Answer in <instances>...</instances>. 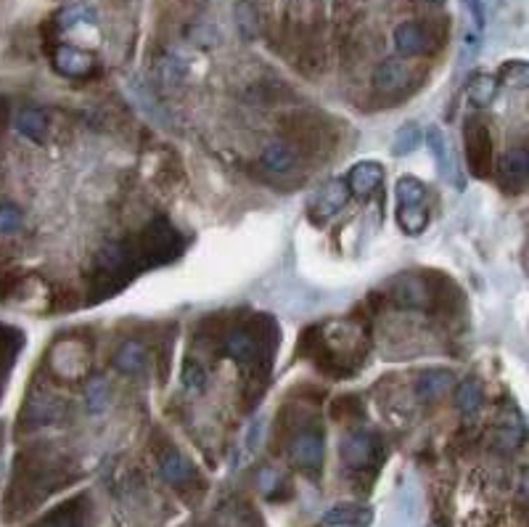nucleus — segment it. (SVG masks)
I'll use <instances>...</instances> for the list:
<instances>
[{"mask_svg":"<svg viewBox=\"0 0 529 527\" xmlns=\"http://www.w3.org/2000/svg\"><path fill=\"white\" fill-rule=\"evenodd\" d=\"M64 482L69 480L61 472L56 461L22 456L16 477H14V488H11V506H16V512H29L32 506H37L40 501L58 491Z\"/></svg>","mask_w":529,"mask_h":527,"instance_id":"1","label":"nucleus"},{"mask_svg":"<svg viewBox=\"0 0 529 527\" xmlns=\"http://www.w3.org/2000/svg\"><path fill=\"white\" fill-rule=\"evenodd\" d=\"M138 250L136 242H114L107 244L104 250L96 254L93 268H90V286L96 292L93 300L109 297L114 292H119L130 278L136 276L133 268H140Z\"/></svg>","mask_w":529,"mask_h":527,"instance_id":"2","label":"nucleus"},{"mask_svg":"<svg viewBox=\"0 0 529 527\" xmlns=\"http://www.w3.org/2000/svg\"><path fill=\"white\" fill-rule=\"evenodd\" d=\"M136 250L143 265H165L183 252V236L172 228V222L157 218L136 239Z\"/></svg>","mask_w":529,"mask_h":527,"instance_id":"3","label":"nucleus"},{"mask_svg":"<svg viewBox=\"0 0 529 527\" xmlns=\"http://www.w3.org/2000/svg\"><path fill=\"white\" fill-rule=\"evenodd\" d=\"M339 453H341V461L347 464V470H352V472L376 470L384 461V445L373 432H365V429L350 432L339 445Z\"/></svg>","mask_w":529,"mask_h":527,"instance_id":"4","label":"nucleus"},{"mask_svg":"<svg viewBox=\"0 0 529 527\" xmlns=\"http://www.w3.org/2000/svg\"><path fill=\"white\" fill-rule=\"evenodd\" d=\"M463 139H466V160L472 175L487 178L493 170V136L487 122L482 117H472L463 128Z\"/></svg>","mask_w":529,"mask_h":527,"instance_id":"5","label":"nucleus"},{"mask_svg":"<svg viewBox=\"0 0 529 527\" xmlns=\"http://www.w3.org/2000/svg\"><path fill=\"white\" fill-rule=\"evenodd\" d=\"M347 199H350L347 183L344 181H329L323 189H318L315 194L310 196L307 218L312 222H318V225H323V222H329L334 215H339L344 210Z\"/></svg>","mask_w":529,"mask_h":527,"instance_id":"6","label":"nucleus"},{"mask_svg":"<svg viewBox=\"0 0 529 527\" xmlns=\"http://www.w3.org/2000/svg\"><path fill=\"white\" fill-rule=\"evenodd\" d=\"M289 459L294 461V467H300L305 472L320 470V464H323V432L315 427L294 432V438L289 440Z\"/></svg>","mask_w":529,"mask_h":527,"instance_id":"7","label":"nucleus"},{"mask_svg":"<svg viewBox=\"0 0 529 527\" xmlns=\"http://www.w3.org/2000/svg\"><path fill=\"white\" fill-rule=\"evenodd\" d=\"M51 64H54V69H56L58 75H64V78H90L98 69L96 56L87 54L83 48H75V46H58V48H54Z\"/></svg>","mask_w":529,"mask_h":527,"instance_id":"8","label":"nucleus"},{"mask_svg":"<svg viewBox=\"0 0 529 527\" xmlns=\"http://www.w3.org/2000/svg\"><path fill=\"white\" fill-rule=\"evenodd\" d=\"M64 417V403L48 395V392H40V395H32L27 403V408L22 411V424L32 427H43V424H54Z\"/></svg>","mask_w":529,"mask_h":527,"instance_id":"9","label":"nucleus"},{"mask_svg":"<svg viewBox=\"0 0 529 527\" xmlns=\"http://www.w3.org/2000/svg\"><path fill=\"white\" fill-rule=\"evenodd\" d=\"M392 297L402 307H429L432 289L421 276H400L392 284Z\"/></svg>","mask_w":529,"mask_h":527,"instance_id":"10","label":"nucleus"},{"mask_svg":"<svg viewBox=\"0 0 529 527\" xmlns=\"http://www.w3.org/2000/svg\"><path fill=\"white\" fill-rule=\"evenodd\" d=\"M344 183H347L350 194H376L381 189V183H384V167L379 165V162H358V165L350 170V175H347Z\"/></svg>","mask_w":529,"mask_h":527,"instance_id":"11","label":"nucleus"},{"mask_svg":"<svg viewBox=\"0 0 529 527\" xmlns=\"http://www.w3.org/2000/svg\"><path fill=\"white\" fill-rule=\"evenodd\" d=\"M411 80V69L400 58H387L373 72V88L379 93H400Z\"/></svg>","mask_w":529,"mask_h":527,"instance_id":"12","label":"nucleus"},{"mask_svg":"<svg viewBox=\"0 0 529 527\" xmlns=\"http://www.w3.org/2000/svg\"><path fill=\"white\" fill-rule=\"evenodd\" d=\"M215 527H262V520L247 501L230 499L218 509Z\"/></svg>","mask_w":529,"mask_h":527,"instance_id":"13","label":"nucleus"},{"mask_svg":"<svg viewBox=\"0 0 529 527\" xmlns=\"http://www.w3.org/2000/svg\"><path fill=\"white\" fill-rule=\"evenodd\" d=\"M159 472H162V477L168 480L169 485H175V488H183V485L194 482L196 477L194 464H191L180 450H175V448H168V450L159 456Z\"/></svg>","mask_w":529,"mask_h":527,"instance_id":"14","label":"nucleus"},{"mask_svg":"<svg viewBox=\"0 0 529 527\" xmlns=\"http://www.w3.org/2000/svg\"><path fill=\"white\" fill-rule=\"evenodd\" d=\"M223 350L236 363H251L259 356V339L251 334V329H230L225 334Z\"/></svg>","mask_w":529,"mask_h":527,"instance_id":"15","label":"nucleus"},{"mask_svg":"<svg viewBox=\"0 0 529 527\" xmlns=\"http://www.w3.org/2000/svg\"><path fill=\"white\" fill-rule=\"evenodd\" d=\"M503 183L514 186V191H522L529 181V154L527 149H514L503 157L501 162Z\"/></svg>","mask_w":529,"mask_h":527,"instance_id":"16","label":"nucleus"},{"mask_svg":"<svg viewBox=\"0 0 529 527\" xmlns=\"http://www.w3.org/2000/svg\"><path fill=\"white\" fill-rule=\"evenodd\" d=\"M259 162H262L265 170H270V172H276V175H283V172L294 170V165H297V151H294V146L286 143V140H270V143L265 146Z\"/></svg>","mask_w":529,"mask_h":527,"instance_id":"17","label":"nucleus"},{"mask_svg":"<svg viewBox=\"0 0 529 527\" xmlns=\"http://www.w3.org/2000/svg\"><path fill=\"white\" fill-rule=\"evenodd\" d=\"M394 48L402 56H418L423 54L426 46V29L421 22H402L394 29Z\"/></svg>","mask_w":529,"mask_h":527,"instance_id":"18","label":"nucleus"},{"mask_svg":"<svg viewBox=\"0 0 529 527\" xmlns=\"http://www.w3.org/2000/svg\"><path fill=\"white\" fill-rule=\"evenodd\" d=\"M450 388H453V374H450V371H443V368L423 371L416 382L418 398H423V400H437V398H443Z\"/></svg>","mask_w":529,"mask_h":527,"instance_id":"19","label":"nucleus"},{"mask_svg":"<svg viewBox=\"0 0 529 527\" xmlns=\"http://www.w3.org/2000/svg\"><path fill=\"white\" fill-rule=\"evenodd\" d=\"M83 499L61 503L54 512H48L37 525L32 527H83V509H80Z\"/></svg>","mask_w":529,"mask_h":527,"instance_id":"20","label":"nucleus"},{"mask_svg":"<svg viewBox=\"0 0 529 527\" xmlns=\"http://www.w3.org/2000/svg\"><path fill=\"white\" fill-rule=\"evenodd\" d=\"M371 509L355 506V503H341L323 514V525H368L371 522Z\"/></svg>","mask_w":529,"mask_h":527,"instance_id":"21","label":"nucleus"},{"mask_svg":"<svg viewBox=\"0 0 529 527\" xmlns=\"http://www.w3.org/2000/svg\"><path fill=\"white\" fill-rule=\"evenodd\" d=\"M16 128H19L22 136H27L35 143H43L46 136H48V119H46L43 111L35 109V107H27V109H22L16 114Z\"/></svg>","mask_w":529,"mask_h":527,"instance_id":"22","label":"nucleus"},{"mask_svg":"<svg viewBox=\"0 0 529 527\" xmlns=\"http://www.w3.org/2000/svg\"><path fill=\"white\" fill-rule=\"evenodd\" d=\"M114 366L122 371V374H138L146 366V347L130 339V342H122L119 350L114 353Z\"/></svg>","mask_w":529,"mask_h":527,"instance_id":"23","label":"nucleus"},{"mask_svg":"<svg viewBox=\"0 0 529 527\" xmlns=\"http://www.w3.org/2000/svg\"><path fill=\"white\" fill-rule=\"evenodd\" d=\"M397 222L408 236H418L429 225V210L426 204H400L397 207Z\"/></svg>","mask_w":529,"mask_h":527,"instance_id":"24","label":"nucleus"},{"mask_svg":"<svg viewBox=\"0 0 529 527\" xmlns=\"http://www.w3.org/2000/svg\"><path fill=\"white\" fill-rule=\"evenodd\" d=\"M469 93V101L473 107H490L498 96V78H490V75H473V80L466 88Z\"/></svg>","mask_w":529,"mask_h":527,"instance_id":"25","label":"nucleus"},{"mask_svg":"<svg viewBox=\"0 0 529 527\" xmlns=\"http://www.w3.org/2000/svg\"><path fill=\"white\" fill-rule=\"evenodd\" d=\"M482 403H484V392L479 388V382L469 379V382L458 385V389H455V406H458L461 414L473 417L482 408Z\"/></svg>","mask_w":529,"mask_h":527,"instance_id":"26","label":"nucleus"},{"mask_svg":"<svg viewBox=\"0 0 529 527\" xmlns=\"http://www.w3.org/2000/svg\"><path fill=\"white\" fill-rule=\"evenodd\" d=\"M109 395H112V388L104 377H93L85 388V406L90 414H101L107 406H109Z\"/></svg>","mask_w":529,"mask_h":527,"instance_id":"27","label":"nucleus"},{"mask_svg":"<svg viewBox=\"0 0 529 527\" xmlns=\"http://www.w3.org/2000/svg\"><path fill=\"white\" fill-rule=\"evenodd\" d=\"M236 27L239 32L247 37V40H254L259 35V16H257V5L249 3V0H241L236 5Z\"/></svg>","mask_w":529,"mask_h":527,"instance_id":"28","label":"nucleus"},{"mask_svg":"<svg viewBox=\"0 0 529 527\" xmlns=\"http://www.w3.org/2000/svg\"><path fill=\"white\" fill-rule=\"evenodd\" d=\"M22 347V334L19 329L3 326L0 324V371H5L11 361L16 358V350Z\"/></svg>","mask_w":529,"mask_h":527,"instance_id":"29","label":"nucleus"},{"mask_svg":"<svg viewBox=\"0 0 529 527\" xmlns=\"http://www.w3.org/2000/svg\"><path fill=\"white\" fill-rule=\"evenodd\" d=\"M397 202L400 204H423L426 202L423 183L418 178H413V175H402L397 181Z\"/></svg>","mask_w":529,"mask_h":527,"instance_id":"30","label":"nucleus"},{"mask_svg":"<svg viewBox=\"0 0 529 527\" xmlns=\"http://www.w3.org/2000/svg\"><path fill=\"white\" fill-rule=\"evenodd\" d=\"M418 140H421V130H418V125L408 122V125H402V128L397 130L394 143H392V151H394L397 157H402V154H411V151H413V149L418 146Z\"/></svg>","mask_w":529,"mask_h":527,"instance_id":"31","label":"nucleus"},{"mask_svg":"<svg viewBox=\"0 0 529 527\" xmlns=\"http://www.w3.org/2000/svg\"><path fill=\"white\" fill-rule=\"evenodd\" d=\"M180 382H183V388L188 389V392H201V389L207 388V374H204L201 363H198V361H186V363H183V374H180Z\"/></svg>","mask_w":529,"mask_h":527,"instance_id":"32","label":"nucleus"},{"mask_svg":"<svg viewBox=\"0 0 529 527\" xmlns=\"http://www.w3.org/2000/svg\"><path fill=\"white\" fill-rule=\"evenodd\" d=\"M22 225V210L11 202H0V233H14Z\"/></svg>","mask_w":529,"mask_h":527,"instance_id":"33","label":"nucleus"},{"mask_svg":"<svg viewBox=\"0 0 529 527\" xmlns=\"http://www.w3.org/2000/svg\"><path fill=\"white\" fill-rule=\"evenodd\" d=\"M87 19H93V11L87 5H69V8H64L56 16L58 27L61 29L75 27L77 22H87Z\"/></svg>","mask_w":529,"mask_h":527,"instance_id":"34","label":"nucleus"},{"mask_svg":"<svg viewBox=\"0 0 529 527\" xmlns=\"http://www.w3.org/2000/svg\"><path fill=\"white\" fill-rule=\"evenodd\" d=\"M331 414L336 418H352V417H361L362 414V403L358 398H352V395H344V398H339L334 400V406H331Z\"/></svg>","mask_w":529,"mask_h":527,"instance_id":"35","label":"nucleus"},{"mask_svg":"<svg viewBox=\"0 0 529 527\" xmlns=\"http://www.w3.org/2000/svg\"><path fill=\"white\" fill-rule=\"evenodd\" d=\"M426 143H429V146H432V149H434V154H437V162H440V172H443V175H445L447 172V146H445V139H443V133H440V130H437V128H429V130H426Z\"/></svg>","mask_w":529,"mask_h":527,"instance_id":"36","label":"nucleus"},{"mask_svg":"<svg viewBox=\"0 0 529 527\" xmlns=\"http://www.w3.org/2000/svg\"><path fill=\"white\" fill-rule=\"evenodd\" d=\"M183 72H186V67L178 61V58H165L162 64H159V78H162V83H178L180 78H183Z\"/></svg>","mask_w":529,"mask_h":527,"instance_id":"37","label":"nucleus"},{"mask_svg":"<svg viewBox=\"0 0 529 527\" xmlns=\"http://www.w3.org/2000/svg\"><path fill=\"white\" fill-rule=\"evenodd\" d=\"M279 480H280L279 472H273V470H262V472H259V488L270 496V491H273V488H279Z\"/></svg>","mask_w":529,"mask_h":527,"instance_id":"38","label":"nucleus"},{"mask_svg":"<svg viewBox=\"0 0 529 527\" xmlns=\"http://www.w3.org/2000/svg\"><path fill=\"white\" fill-rule=\"evenodd\" d=\"M490 3H493V0H469L473 19H476V27H484V11H487Z\"/></svg>","mask_w":529,"mask_h":527,"instance_id":"39","label":"nucleus"},{"mask_svg":"<svg viewBox=\"0 0 529 527\" xmlns=\"http://www.w3.org/2000/svg\"><path fill=\"white\" fill-rule=\"evenodd\" d=\"M5 122H8V104H5V98L0 96V133L5 130Z\"/></svg>","mask_w":529,"mask_h":527,"instance_id":"40","label":"nucleus"},{"mask_svg":"<svg viewBox=\"0 0 529 527\" xmlns=\"http://www.w3.org/2000/svg\"><path fill=\"white\" fill-rule=\"evenodd\" d=\"M413 3H418V5H426V8H440L445 0H413Z\"/></svg>","mask_w":529,"mask_h":527,"instance_id":"41","label":"nucleus"},{"mask_svg":"<svg viewBox=\"0 0 529 527\" xmlns=\"http://www.w3.org/2000/svg\"><path fill=\"white\" fill-rule=\"evenodd\" d=\"M434 527H450V525H447L445 520H437V522H434Z\"/></svg>","mask_w":529,"mask_h":527,"instance_id":"42","label":"nucleus"}]
</instances>
